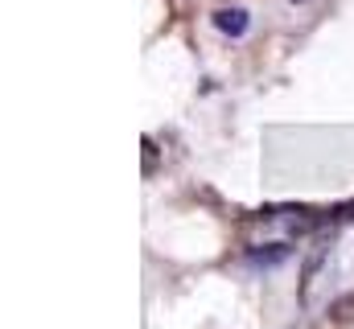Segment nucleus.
<instances>
[{"mask_svg":"<svg viewBox=\"0 0 354 329\" xmlns=\"http://www.w3.org/2000/svg\"><path fill=\"white\" fill-rule=\"evenodd\" d=\"M218 25L223 29H248V17L243 12H218Z\"/></svg>","mask_w":354,"mask_h":329,"instance_id":"obj_1","label":"nucleus"}]
</instances>
